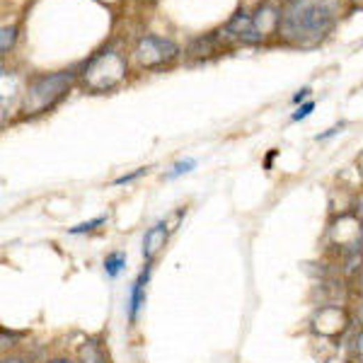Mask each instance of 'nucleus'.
<instances>
[{
  "mask_svg": "<svg viewBox=\"0 0 363 363\" xmlns=\"http://www.w3.org/2000/svg\"><path fill=\"white\" fill-rule=\"evenodd\" d=\"M337 0H288L281 13L279 32L293 46H318L334 27Z\"/></svg>",
  "mask_w": 363,
  "mask_h": 363,
  "instance_id": "1",
  "label": "nucleus"
},
{
  "mask_svg": "<svg viewBox=\"0 0 363 363\" xmlns=\"http://www.w3.org/2000/svg\"><path fill=\"white\" fill-rule=\"evenodd\" d=\"M70 85H73V73H68V70L34 78L24 90L22 111L24 114H42V111L51 109L63 100Z\"/></svg>",
  "mask_w": 363,
  "mask_h": 363,
  "instance_id": "2",
  "label": "nucleus"
},
{
  "mask_svg": "<svg viewBox=\"0 0 363 363\" xmlns=\"http://www.w3.org/2000/svg\"><path fill=\"white\" fill-rule=\"evenodd\" d=\"M126 78V61L116 51H102L83 68V85L90 92H105Z\"/></svg>",
  "mask_w": 363,
  "mask_h": 363,
  "instance_id": "3",
  "label": "nucleus"
},
{
  "mask_svg": "<svg viewBox=\"0 0 363 363\" xmlns=\"http://www.w3.org/2000/svg\"><path fill=\"white\" fill-rule=\"evenodd\" d=\"M177 54H180V49H177L175 42H170L165 37H155V34L143 37L134 51L141 68H157L162 63H170V61L177 59Z\"/></svg>",
  "mask_w": 363,
  "mask_h": 363,
  "instance_id": "4",
  "label": "nucleus"
},
{
  "mask_svg": "<svg viewBox=\"0 0 363 363\" xmlns=\"http://www.w3.org/2000/svg\"><path fill=\"white\" fill-rule=\"evenodd\" d=\"M281 13H284V10H279V5L269 0V3L259 5V8L249 15V20H252V29H254V34H257V42H262L267 34H272L274 29H279Z\"/></svg>",
  "mask_w": 363,
  "mask_h": 363,
  "instance_id": "5",
  "label": "nucleus"
},
{
  "mask_svg": "<svg viewBox=\"0 0 363 363\" xmlns=\"http://www.w3.org/2000/svg\"><path fill=\"white\" fill-rule=\"evenodd\" d=\"M346 327V313L337 305H325L315 315V330L325 337H337Z\"/></svg>",
  "mask_w": 363,
  "mask_h": 363,
  "instance_id": "6",
  "label": "nucleus"
},
{
  "mask_svg": "<svg viewBox=\"0 0 363 363\" xmlns=\"http://www.w3.org/2000/svg\"><path fill=\"white\" fill-rule=\"evenodd\" d=\"M167 235H170L167 223H155L153 228L146 230V235H143V257H146L148 262H150V259L155 257L162 247H165Z\"/></svg>",
  "mask_w": 363,
  "mask_h": 363,
  "instance_id": "7",
  "label": "nucleus"
},
{
  "mask_svg": "<svg viewBox=\"0 0 363 363\" xmlns=\"http://www.w3.org/2000/svg\"><path fill=\"white\" fill-rule=\"evenodd\" d=\"M150 264H146V269H143L141 274H138V279L134 281V286H131L129 291V320L134 322L138 318V310L143 308V303H146V286L148 281H150Z\"/></svg>",
  "mask_w": 363,
  "mask_h": 363,
  "instance_id": "8",
  "label": "nucleus"
},
{
  "mask_svg": "<svg viewBox=\"0 0 363 363\" xmlns=\"http://www.w3.org/2000/svg\"><path fill=\"white\" fill-rule=\"evenodd\" d=\"M78 363H109L102 344L97 339H88L78 349Z\"/></svg>",
  "mask_w": 363,
  "mask_h": 363,
  "instance_id": "9",
  "label": "nucleus"
},
{
  "mask_svg": "<svg viewBox=\"0 0 363 363\" xmlns=\"http://www.w3.org/2000/svg\"><path fill=\"white\" fill-rule=\"evenodd\" d=\"M124 267H126V254L124 252H111V254H107V259H105V272L109 279H116L121 272H124Z\"/></svg>",
  "mask_w": 363,
  "mask_h": 363,
  "instance_id": "10",
  "label": "nucleus"
},
{
  "mask_svg": "<svg viewBox=\"0 0 363 363\" xmlns=\"http://www.w3.org/2000/svg\"><path fill=\"white\" fill-rule=\"evenodd\" d=\"M105 221H107V216H97V218H92V221H85V223H78V226H73V228L68 230V233H70V235H83V233H90V230L100 228Z\"/></svg>",
  "mask_w": 363,
  "mask_h": 363,
  "instance_id": "11",
  "label": "nucleus"
},
{
  "mask_svg": "<svg viewBox=\"0 0 363 363\" xmlns=\"http://www.w3.org/2000/svg\"><path fill=\"white\" fill-rule=\"evenodd\" d=\"M194 167H196V160H194V157H187V160H180L175 167H172L170 172H167V180H175V177L184 175V172L194 170Z\"/></svg>",
  "mask_w": 363,
  "mask_h": 363,
  "instance_id": "12",
  "label": "nucleus"
},
{
  "mask_svg": "<svg viewBox=\"0 0 363 363\" xmlns=\"http://www.w3.org/2000/svg\"><path fill=\"white\" fill-rule=\"evenodd\" d=\"M3 37H0V51H8L15 44V27H3Z\"/></svg>",
  "mask_w": 363,
  "mask_h": 363,
  "instance_id": "13",
  "label": "nucleus"
},
{
  "mask_svg": "<svg viewBox=\"0 0 363 363\" xmlns=\"http://www.w3.org/2000/svg\"><path fill=\"white\" fill-rule=\"evenodd\" d=\"M146 172H148V167H138V170H136V172H131V175L116 177V180H114V184H129V182L138 180V177H141V175H146Z\"/></svg>",
  "mask_w": 363,
  "mask_h": 363,
  "instance_id": "14",
  "label": "nucleus"
},
{
  "mask_svg": "<svg viewBox=\"0 0 363 363\" xmlns=\"http://www.w3.org/2000/svg\"><path fill=\"white\" fill-rule=\"evenodd\" d=\"M313 109H315V105H313V102H305V105L300 107L298 111H293V116H291V119H293V121L305 119V116H310V111H313Z\"/></svg>",
  "mask_w": 363,
  "mask_h": 363,
  "instance_id": "15",
  "label": "nucleus"
},
{
  "mask_svg": "<svg viewBox=\"0 0 363 363\" xmlns=\"http://www.w3.org/2000/svg\"><path fill=\"white\" fill-rule=\"evenodd\" d=\"M356 356H359V359L363 361V332L359 337H356Z\"/></svg>",
  "mask_w": 363,
  "mask_h": 363,
  "instance_id": "16",
  "label": "nucleus"
},
{
  "mask_svg": "<svg viewBox=\"0 0 363 363\" xmlns=\"http://www.w3.org/2000/svg\"><path fill=\"white\" fill-rule=\"evenodd\" d=\"M308 95H310V90H308V88H305V90H300L298 95L293 97V105H300V102H303V100H305V97H308Z\"/></svg>",
  "mask_w": 363,
  "mask_h": 363,
  "instance_id": "17",
  "label": "nucleus"
},
{
  "mask_svg": "<svg viewBox=\"0 0 363 363\" xmlns=\"http://www.w3.org/2000/svg\"><path fill=\"white\" fill-rule=\"evenodd\" d=\"M356 216H361V218H363V196L359 199V206H356Z\"/></svg>",
  "mask_w": 363,
  "mask_h": 363,
  "instance_id": "18",
  "label": "nucleus"
},
{
  "mask_svg": "<svg viewBox=\"0 0 363 363\" xmlns=\"http://www.w3.org/2000/svg\"><path fill=\"white\" fill-rule=\"evenodd\" d=\"M351 3H354L356 10H361V13H363V0H351Z\"/></svg>",
  "mask_w": 363,
  "mask_h": 363,
  "instance_id": "19",
  "label": "nucleus"
},
{
  "mask_svg": "<svg viewBox=\"0 0 363 363\" xmlns=\"http://www.w3.org/2000/svg\"><path fill=\"white\" fill-rule=\"evenodd\" d=\"M49 363H73L70 359H54V361H49Z\"/></svg>",
  "mask_w": 363,
  "mask_h": 363,
  "instance_id": "20",
  "label": "nucleus"
},
{
  "mask_svg": "<svg viewBox=\"0 0 363 363\" xmlns=\"http://www.w3.org/2000/svg\"><path fill=\"white\" fill-rule=\"evenodd\" d=\"M3 363H22L20 359H3Z\"/></svg>",
  "mask_w": 363,
  "mask_h": 363,
  "instance_id": "21",
  "label": "nucleus"
},
{
  "mask_svg": "<svg viewBox=\"0 0 363 363\" xmlns=\"http://www.w3.org/2000/svg\"><path fill=\"white\" fill-rule=\"evenodd\" d=\"M359 320L363 322V305H361V308H359Z\"/></svg>",
  "mask_w": 363,
  "mask_h": 363,
  "instance_id": "22",
  "label": "nucleus"
}]
</instances>
